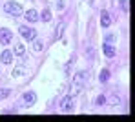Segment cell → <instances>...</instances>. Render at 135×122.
Masks as SVG:
<instances>
[{"label": "cell", "mask_w": 135, "mask_h": 122, "mask_svg": "<svg viewBox=\"0 0 135 122\" xmlns=\"http://www.w3.org/2000/svg\"><path fill=\"white\" fill-rule=\"evenodd\" d=\"M38 18H42L44 22H49V20H51V11H49V9H44L42 15H38Z\"/></svg>", "instance_id": "11"}, {"label": "cell", "mask_w": 135, "mask_h": 122, "mask_svg": "<svg viewBox=\"0 0 135 122\" xmlns=\"http://www.w3.org/2000/svg\"><path fill=\"white\" fill-rule=\"evenodd\" d=\"M11 38H13V35H11V29H0V42L2 44H11Z\"/></svg>", "instance_id": "5"}, {"label": "cell", "mask_w": 135, "mask_h": 122, "mask_svg": "<svg viewBox=\"0 0 135 122\" xmlns=\"http://www.w3.org/2000/svg\"><path fill=\"white\" fill-rule=\"evenodd\" d=\"M95 104H97V106H102V104H106V97H104V95H99Z\"/></svg>", "instance_id": "19"}, {"label": "cell", "mask_w": 135, "mask_h": 122, "mask_svg": "<svg viewBox=\"0 0 135 122\" xmlns=\"http://www.w3.org/2000/svg\"><path fill=\"white\" fill-rule=\"evenodd\" d=\"M110 42H115V37L113 35H108L106 37V44H110Z\"/></svg>", "instance_id": "21"}, {"label": "cell", "mask_w": 135, "mask_h": 122, "mask_svg": "<svg viewBox=\"0 0 135 122\" xmlns=\"http://www.w3.org/2000/svg\"><path fill=\"white\" fill-rule=\"evenodd\" d=\"M18 33H20V37L26 38V40H35V37H37V31L33 27H29V26H20Z\"/></svg>", "instance_id": "3"}, {"label": "cell", "mask_w": 135, "mask_h": 122, "mask_svg": "<svg viewBox=\"0 0 135 122\" xmlns=\"http://www.w3.org/2000/svg\"><path fill=\"white\" fill-rule=\"evenodd\" d=\"M4 11H6L7 15H13V17H20V15H24L22 6L17 4V2H6V4H4Z\"/></svg>", "instance_id": "1"}, {"label": "cell", "mask_w": 135, "mask_h": 122, "mask_svg": "<svg viewBox=\"0 0 135 122\" xmlns=\"http://www.w3.org/2000/svg\"><path fill=\"white\" fill-rule=\"evenodd\" d=\"M24 51H26L24 44H17V48H15V53H17V55H24Z\"/></svg>", "instance_id": "16"}, {"label": "cell", "mask_w": 135, "mask_h": 122, "mask_svg": "<svg viewBox=\"0 0 135 122\" xmlns=\"http://www.w3.org/2000/svg\"><path fill=\"white\" fill-rule=\"evenodd\" d=\"M35 100H37V95H35L33 91H27V93H24V95H22V104H24V106H33Z\"/></svg>", "instance_id": "4"}, {"label": "cell", "mask_w": 135, "mask_h": 122, "mask_svg": "<svg viewBox=\"0 0 135 122\" xmlns=\"http://www.w3.org/2000/svg\"><path fill=\"white\" fill-rule=\"evenodd\" d=\"M33 51H37V53L42 51V42H40V40H37V42L33 44Z\"/></svg>", "instance_id": "18"}, {"label": "cell", "mask_w": 135, "mask_h": 122, "mask_svg": "<svg viewBox=\"0 0 135 122\" xmlns=\"http://www.w3.org/2000/svg\"><path fill=\"white\" fill-rule=\"evenodd\" d=\"M64 27H66V24H64V22H60V24H59V27H57V33H55V38H60V37H62Z\"/></svg>", "instance_id": "13"}, {"label": "cell", "mask_w": 135, "mask_h": 122, "mask_svg": "<svg viewBox=\"0 0 135 122\" xmlns=\"http://www.w3.org/2000/svg\"><path fill=\"white\" fill-rule=\"evenodd\" d=\"M24 73H26L24 66H17V68H15V71H13V75H15V77H22Z\"/></svg>", "instance_id": "14"}, {"label": "cell", "mask_w": 135, "mask_h": 122, "mask_svg": "<svg viewBox=\"0 0 135 122\" xmlns=\"http://www.w3.org/2000/svg\"><path fill=\"white\" fill-rule=\"evenodd\" d=\"M9 95H11V89H0V100L6 98V97H9Z\"/></svg>", "instance_id": "17"}, {"label": "cell", "mask_w": 135, "mask_h": 122, "mask_svg": "<svg viewBox=\"0 0 135 122\" xmlns=\"http://www.w3.org/2000/svg\"><path fill=\"white\" fill-rule=\"evenodd\" d=\"M110 104H112V106L120 104V98H119V95H112V97H110Z\"/></svg>", "instance_id": "15"}, {"label": "cell", "mask_w": 135, "mask_h": 122, "mask_svg": "<svg viewBox=\"0 0 135 122\" xmlns=\"http://www.w3.org/2000/svg\"><path fill=\"white\" fill-rule=\"evenodd\" d=\"M82 84H84V73L82 71H79V73H75V77H73V89H71V97L73 95H77L79 91H80V88H82Z\"/></svg>", "instance_id": "2"}, {"label": "cell", "mask_w": 135, "mask_h": 122, "mask_svg": "<svg viewBox=\"0 0 135 122\" xmlns=\"http://www.w3.org/2000/svg\"><path fill=\"white\" fill-rule=\"evenodd\" d=\"M115 53H117V51H115V48H113L112 44H104V55H106L108 58H113Z\"/></svg>", "instance_id": "10"}, {"label": "cell", "mask_w": 135, "mask_h": 122, "mask_svg": "<svg viewBox=\"0 0 135 122\" xmlns=\"http://www.w3.org/2000/svg\"><path fill=\"white\" fill-rule=\"evenodd\" d=\"M0 60H2L4 64H9V62L13 60V53H11L9 49H6V51H4V53L0 55Z\"/></svg>", "instance_id": "9"}, {"label": "cell", "mask_w": 135, "mask_h": 122, "mask_svg": "<svg viewBox=\"0 0 135 122\" xmlns=\"http://www.w3.org/2000/svg\"><path fill=\"white\" fill-rule=\"evenodd\" d=\"M122 9L124 11H130V2L128 0H122Z\"/></svg>", "instance_id": "20"}, {"label": "cell", "mask_w": 135, "mask_h": 122, "mask_svg": "<svg viewBox=\"0 0 135 122\" xmlns=\"http://www.w3.org/2000/svg\"><path fill=\"white\" fill-rule=\"evenodd\" d=\"M71 100H73V97H71V95H66V97L60 100V109H62V111L71 109Z\"/></svg>", "instance_id": "7"}, {"label": "cell", "mask_w": 135, "mask_h": 122, "mask_svg": "<svg viewBox=\"0 0 135 122\" xmlns=\"http://www.w3.org/2000/svg\"><path fill=\"white\" fill-rule=\"evenodd\" d=\"M99 80H100V82H108V80H110V71H108V69H102Z\"/></svg>", "instance_id": "12"}, {"label": "cell", "mask_w": 135, "mask_h": 122, "mask_svg": "<svg viewBox=\"0 0 135 122\" xmlns=\"http://www.w3.org/2000/svg\"><path fill=\"white\" fill-rule=\"evenodd\" d=\"M24 17H26V20H27V22H38V20H40V18H38V13H37L35 9L26 11V15H24Z\"/></svg>", "instance_id": "8"}, {"label": "cell", "mask_w": 135, "mask_h": 122, "mask_svg": "<svg viewBox=\"0 0 135 122\" xmlns=\"http://www.w3.org/2000/svg\"><path fill=\"white\" fill-rule=\"evenodd\" d=\"M100 26L102 27H110L112 26V15L108 11H100Z\"/></svg>", "instance_id": "6"}]
</instances>
